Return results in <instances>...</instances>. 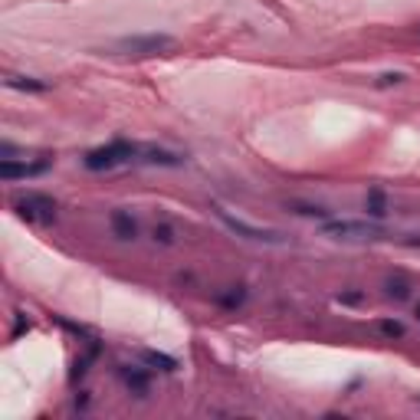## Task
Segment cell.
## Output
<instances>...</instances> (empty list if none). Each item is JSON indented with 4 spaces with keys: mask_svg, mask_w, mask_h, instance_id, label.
<instances>
[{
    "mask_svg": "<svg viewBox=\"0 0 420 420\" xmlns=\"http://www.w3.org/2000/svg\"><path fill=\"white\" fill-rule=\"evenodd\" d=\"M417 318H420V305H417Z\"/></svg>",
    "mask_w": 420,
    "mask_h": 420,
    "instance_id": "21",
    "label": "cell"
},
{
    "mask_svg": "<svg viewBox=\"0 0 420 420\" xmlns=\"http://www.w3.org/2000/svg\"><path fill=\"white\" fill-rule=\"evenodd\" d=\"M322 230L335 233V237H377L381 233V226L371 220H325Z\"/></svg>",
    "mask_w": 420,
    "mask_h": 420,
    "instance_id": "6",
    "label": "cell"
},
{
    "mask_svg": "<svg viewBox=\"0 0 420 420\" xmlns=\"http://www.w3.org/2000/svg\"><path fill=\"white\" fill-rule=\"evenodd\" d=\"M53 167V158H40V161H14V158H3L0 161V178L3 180H27V178H40Z\"/></svg>",
    "mask_w": 420,
    "mask_h": 420,
    "instance_id": "5",
    "label": "cell"
},
{
    "mask_svg": "<svg viewBox=\"0 0 420 420\" xmlns=\"http://www.w3.org/2000/svg\"><path fill=\"white\" fill-rule=\"evenodd\" d=\"M119 377L125 381V388L132 390L135 397H148V390H151L148 368H138V364H121V368H119Z\"/></svg>",
    "mask_w": 420,
    "mask_h": 420,
    "instance_id": "7",
    "label": "cell"
},
{
    "mask_svg": "<svg viewBox=\"0 0 420 420\" xmlns=\"http://www.w3.org/2000/svg\"><path fill=\"white\" fill-rule=\"evenodd\" d=\"M138 161H145V165H165V167H178L184 158L174 154V151H165V148H141V158Z\"/></svg>",
    "mask_w": 420,
    "mask_h": 420,
    "instance_id": "9",
    "label": "cell"
},
{
    "mask_svg": "<svg viewBox=\"0 0 420 420\" xmlns=\"http://www.w3.org/2000/svg\"><path fill=\"white\" fill-rule=\"evenodd\" d=\"M377 329L384 331L388 338H401V335H404V325H401V322H390V318H384V322H381Z\"/></svg>",
    "mask_w": 420,
    "mask_h": 420,
    "instance_id": "18",
    "label": "cell"
},
{
    "mask_svg": "<svg viewBox=\"0 0 420 420\" xmlns=\"http://www.w3.org/2000/svg\"><path fill=\"white\" fill-rule=\"evenodd\" d=\"M213 213H217V220H220L226 230H233V233H237V237H243V240H253V243H279V240H283V233H279V230L246 224V220H240V217H233L230 210H224L220 204H213Z\"/></svg>",
    "mask_w": 420,
    "mask_h": 420,
    "instance_id": "3",
    "label": "cell"
},
{
    "mask_svg": "<svg viewBox=\"0 0 420 420\" xmlns=\"http://www.w3.org/2000/svg\"><path fill=\"white\" fill-rule=\"evenodd\" d=\"M23 331H30V318L23 312H16V325H14V338H20Z\"/></svg>",
    "mask_w": 420,
    "mask_h": 420,
    "instance_id": "20",
    "label": "cell"
},
{
    "mask_svg": "<svg viewBox=\"0 0 420 420\" xmlns=\"http://www.w3.org/2000/svg\"><path fill=\"white\" fill-rule=\"evenodd\" d=\"M217 302H220L224 309H240L243 302H246V289H243V285H230L226 292L217 296Z\"/></svg>",
    "mask_w": 420,
    "mask_h": 420,
    "instance_id": "12",
    "label": "cell"
},
{
    "mask_svg": "<svg viewBox=\"0 0 420 420\" xmlns=\"http://www.w3.org/2000/svg\"><path fill=\"white\" fill-rule=\"evenodd\" d=\"M388 296L390 299H407L410 296V285L404 279H388Z\"/></svg>",
    "mask_w": 420,
    "mask_h": 420,
    "instance_id": "15",
    "label": "cell"
},
{
    "mask_svg": "<svg viewBox=\"0 0 420 420\" xmlns=\"http://www.w3.org/2000/svg\"><path fill=\"white\" fill-rule=\"evenodd\" d=\"M141 358H145V364L158 368V371H178V361L171 358V355H161V351H145Z\"/></svg>",
    "mask_w": 420,
    "mask_h": 420,
    "instance_id": "13",
    "label": "cell"
},
{
    "mask_svg": "<svg viewBox=\"0 0 420 420\" xmlns=\"http://www.w3.org/2000/svg\"><path fill=\"white\" fill-rule=\"evenodd\" d=\"M10 89H20V92H46L49 86L46 82H40V79H30V75H7L3 79Z\"/></svg>",
    "mask_w": 420,
    "mask_h": 420,
    "instance_id": "11",
    "label": "cell"
},
{
    "mask_svg": "<svg viewBox=\"0 0 420 420\" xmlns=\"http://www.w3.org/2000/svg\"><path fill=\"white\" fill-rule=\"evenodd\" d=\"M292 213H302V217H322V220H325V217H329V210L325 207H312V204H292Z\"/></svg>",
    "mask_w": 420,
    "mask_h": 420,
    "instance_id": "16",
    "label": "cell"
},
{
    "mask_svg": "<svg viewBox=\"0 0 420 420\" xmlns=\"http://www.w3.org/2000/svg\"><path fill=\"white\" fill-rule=\"evenodd\" d=\"M361 299H364V296H361L358 289H351V292H338V296H335V302H338V305H358Z\"/></svg>",
    "mask_w": 420,
    "mask_h": 420,
    "instance_id": "19",
    "label": "cell"
},
{
    "mask_svg": "<svg viewBox=\"0 0 420 420\" xmlns=\"http://www.w3.org/2000/svg\"><path fill=\"white\" fill-rule=\"evenodd\" d=\"M119 46L128 49V53H138V56H158V53L174 46V36H167V33H135V36L119 40Z\"/></svg>",
    "mask_w": 420,
    "mask_h": 420,
    "instance_id": "4",
    "label": "cell"
},
{
    "mask_svg": "<svg viewBox=\"0 0 420 420\" xmlns=\"http://www.w3.org/2000/svg\"><path fill=\"white\" fill-rule=\"evenodd\" d=\"M141 148H145V145L115 138V141H108V145H102V148L89 151V154L82 158V165L89 167V171H112V167H119V165H132V161H138V158H141Z\"/></svg>",
    "mask_w": 420,
    "mask_h": 420,
    "instance_id": "1",
    "label": "cell"
},
{
    "mask_svg": "<svg viewBox=\"0 0 420 420\" xmlns=\"http://www.w3.org/2000/svg\"><path fill=\"white\" fill-rule=\"evenodd\" d=\"M108 224H112L115 240H135V237H138V224H135V217H132L128 210H112Z\"/></svg>",
    "mask_w": 420,
    "mask_h": 420,
    "instance_id": "8",
    "label": "cell"
},
{
    "mask_svg": "<svg viewBox=\"0 0 420 420\" xmlns=\"http://www.w3.org/2000/svg\"><path fill=\"white\" fill-rule=\"evenodd\" d=\"M151 237H154V243H161V246H171V243H174V226L158 224L154 230H151Z\"/></svg>",
    "mask_w": 420,
    "mask_h": 420,
    "instance_id": "14",
    "label": "cell"
},
{
    "mask_svg": "<svg viewBox=\"0 0 420 420\" xmlns=\"http://www.w3.org/2000/svg\"><path fill=\"white\" fill-rule=\"evenodd\" d=\"M364 210H368L371 220H381V217L388 213V197H384L381 187H371V191H368V197H364Z\"/></svg>",
    "mask_w": 420,
    "mask_h": 420,
    "instance_id": "10",
    "label": "cell"
},
{
    "mask_svg": "<svg viewBox=\"0 0 420 420\" xmlns=\"http://www.w3.org/2000/svg\"><path fill=\"white\" fill-rule=\"evenodd\" d=\"M404 73H381L377 75V89H388V86H401Z\"/></svg>",
    "mask_w": 420,
    "mask_h": 420,
    "instance_id": "17",
    "label": "cell"
},
{
    "mask_svg": "<svg viewBox=\"0 0 420 420\" xmlns=\"http://www.w3.org/2000/svg\"><path fill=\"white\" fill-rule=\"evenodd\" d=\"M14 210L27 224H53L56 220V200L46 194H36V191L14 197Z\"/></svg>",
    "mask_w": 420,
    "mask_h": 420,
    "instance_id": "2",
    "label": "cell"
}]
</instances>
